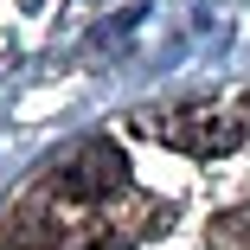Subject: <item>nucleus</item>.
<instances>
[{
  "instance_id": "1",
  "label": "nucleus",
  "mask_w": 250,
  "mask_h": 250,
  "mask_svg": "<svg viewBox=\"0 0 250 250\" xmlns=\"http://www.w3.org/2000/svg\"><path fill=\"white\" fill-rule=\"evenodd\" d=\"M141 135H154L167 147H186V154H231V147H244L250 122L225 103H186V109H147L135 116Z\"/></svg>"
},
{
  "instance_id": "2",
  "label": "nucleus",
  "mask_w": 250,
  "mask_h": 250,
  "mask_svg": "<svg viewBox=\"0 0 250 250\" xmlns=\"http://www.w3.org/2000/svg\"><path fill=\"white\" fill-rule=\"evenodd\" d=\"M52 186L71 192V199L103 206V199L128 192V161H122V147H116V141H90V147H77V154H71V167H64Z\"/></svg>"
}]
</instances>
